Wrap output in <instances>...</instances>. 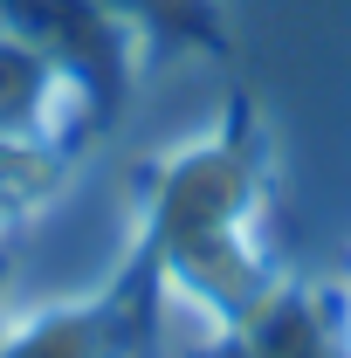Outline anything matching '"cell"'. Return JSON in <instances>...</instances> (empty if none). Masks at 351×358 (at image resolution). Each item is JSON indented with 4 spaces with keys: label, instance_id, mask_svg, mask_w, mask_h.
I'll list each match as a JSON object with an SVG mask.
<instances>
[{
    "label": "cell",
    "instance_id": "cell-1",
    "mask_svg": "<svg viewBox=\"0 0 351 358\" xmlns=\"http://www.w3.org/2000/svg\"><path fill=\"white\" fill-rule=\"evenodd\" d=\"M241 193H248V166H241L234 145H207V152L179 159L173 179H166V193H159V234L173 241V255L193 248V241L227 234Z\"/></svg>",
    "mask_w": 351,
    "mask_h": 358
},
{
    "label": "cell",
    "instance_id": "cell-2",
    "mask_svg": "<svg viewBox=\"0 0 351 358\" xmlns=\"http://www.w3.org/2000/svg\"><path fill=\"white\" fill-rule=\"evenodd\" d=\"M62 69L48 62L28 35H0V138H28L48 117V96Z\"/></svg>",
    "mask_w": 351,
    "mask_h": 358
},
{
    "label": "cell",
    "instance_id": "cell-3",
    "mask_svg": "<svg viewBox=\"0 0 351 358\" xmlns=\"http://www.w3.org/2000/svg\"><path fill=\"white\" fill-rule=\"evenodd\" d=\"M103 352H110V338H103L96 310H42L0 345V358H103Z\"/></svg>",
    "mask_w": 351,
    "mask_h": 358
},
{
    "label": "cell",
    "instance_id": "cell-4",
    "mask_svg": "<svg viewBox=\"0 0 351 358\" xmlns=\"http://www.w3.org/2000/svg\"><path fill=\"white\" fill-rule=\"evenodd\" d=\"M103 7H110V14H124V21L159 28V35H214L207 0H103Z\"/></svg>",
    "mask_w": 351,
    "mask_h": 358
},
{
    "label": "cell",
    "instance_id": "cell-5",
    "mask_svg": "<svg viewBox=\"0 0 351 358\" xmlns=\"http://www.w3.org/2000/svg\"><path fill=\"white\" fill-rule=\"evenodd\" d=\"M234 358H241V352H234Z\"/></svg>",
    "mask_w": 351,
    "mask_h": 358
}]
</instances>
